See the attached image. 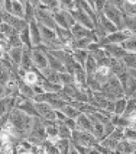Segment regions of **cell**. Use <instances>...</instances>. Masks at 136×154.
Returning a JSON list of instances; mask_svg holds the SVG:
<instances>
[{
    "instance_id": "d4e9b609",
    "label": "cell",
    "mask_w": 136,
    "mask_h": 154,
    "mask_svg": "<svg viewBox=\"0 0 136 154\" xmlns=\"http://www.w3.org/2000/svg\"><path fill=\"white\" fill-rule=\"evenodd\" d=\"M12 15L25 17V3H22L19 0H12Z\"/></svg>"
},
{
    "instance_id": "e575fe53",
    "label": "cell",
    "mask_w": 136,
    "mask_h": 154,
    "mask_svg": "<svg viewBox=\"0 0 136 154\" xmlns=\"http://www.w3.org/2000/svg\"><path fill=\"white\" fill-rule=\"evenodd\" d=\"M19 36H20V41H22V44H23L25 47L34 48L32 39H31V31H29V26H28L26 29H23V31H20V32H19Z\"/></svg>"
},
{
    "instance_id": "74e56055",
    "label": "cell",
    "mask_w": 136,
    "mask_h": 154,
    "mask_svg": "<svg viewBox=\"0 0 136 154\" xmlns=\"http://www.w3.org/2000/svg\"><path fill=\"white\" fill-rule=\"evenodd\" d=\"M125 28L129 29L133 35H136V16L125 15Z\"/></svg>"
},
{
    "instance_id": "b9f144b4",
    "label": "cell",
    "mask_w": 136,
    "mask_h": 154,
    "mask_svg": "<svg viewBox=\"0 0 136 154\" xmlns=\"http://www.w3.org/2000/svg\"><path fill=\"white\" fill-rule=\"evenodd\" d=\"M39 6H43V8H48L51 9L52 12L54 10H58L61 9V5H60V0H39Z\"/></svg>"
},
{
    "instance_id": "4316f807",
    "label": "cell",
    "mask_w": 136,
    "mask_h": 154,
    "mask_svg": "<svg viewBox=\"0 0 136 154\" xmlns=\"http://www.w3.org/2000/svg\"><path fill=\"white\" fill-rule=\"evenodd\" d=\"M93 135L99 141H102L107 137L106 135V131H104V124L103 122H93Z\"/></svg>"
},
{
    "instance_id": "ab89813d",
    "label": "cell",
    "mask_w": 136,
    "mask_h": 154,
    "mask_svg": "<svg viewBox=\"0 0 136 154\" xmlns=\"http://www.w3.org/2000/svg\"><path fill=\"white\" fill-rule=\"evenodd\" d=\"M0 34L1 35H4L6 38L7 36H10V35H15V34H19L16 29L13 28L12 25H9L7 22H3L1 25H0Z\"/></svg>"
},
{
    "instance_id": "836d02e7",
    "label": "cell",
    "mask_w": 136,
    "mask_h": 154,
    "mask_svg": "<svg viewBox=\"0 0 136 154\" xmlns=\"http://www.w3.org/2000/svg\"><path fill=\"white\" fill-rule=\"evenodd\" d=\"M41 147L43 148V153H49V154H54V153H60V150H58V147L55 144V141H51V140H45Z\"/></svg>"
},
{
    "instance_id": "44dd1931",
    "label": "cell",
    "mask_w": 136,
    "mask_h": 154,
    "mask_svg": "<svg viewBox=\"0 0 136 154\" xmlns=\"http://www.w3.org/2000/svg\"><path fill=\"white\" fill-rule=\"evenodd\" d=\"M48 67L57 70L58 73H61V71H67V69H65V64H64L61 60H58L57 57H54L52 54H49V52H48Z\"/></svg>"
},
{
    "instance_id": "277c9868",
    "label": "cell",
    "mask_w": 136,
    "mask_h": 154,
    "mask_svg": "<svg viewBox=\"0 0 136 154\" xmlns=\"http://www.w3.org/2000/svg\"><path fill=\"white\" fill-rule=\"evenodd\" d=\"M71 141H72L74 144L84 146V147H90V148H93V147L99 143V140L93 135V132H90V131H84V129H78V128L72 131Z\"/></svg>"
},
{
    "instance_id": "f35d334b",
    "label": "cell",
    "mask_w": 136,
    "mask_h": 154,
    "mask_svg": "<svg viewBox=\"0 0 136 154\" xmlns=\"http://www.w3.org/2000/svg\"><path fill=\"white\" fill-rule=\"evenodd\" d=\"M60 83L62 86L75 83V80H74V74H71V73H68V71H61L60 73Z\"/></svg>"
},
{
    "instance_id": "c3c4849f",
    "label": "cell",
    "mask_w": 136,
    "mask_h": 154,
    "mask_svg": "<svg viewBox=\"0 0 136 154\" xmlns=\"http://www.w3.org/2000/svg\"><path fill=\"white\" fill-rule=\"evenodd\" d=\"M4 12V0H0V15Z\"/></svg>"
},
{
    "instance_id": "ffe728a7",
    "label": "cell",
    "mask_w": 136,
    "mask_h": 154,
    "mask_svg": "<svg viewBox=\"0 0 136 154\" xmlns=\"http://www.w3.org/2000/svg\"><path fill=\"white\" fill-rule=\"evenodd\" d=\"M74 80H75V85H78L80 87H88L87 86V73H85L84 67H78V69L74 71Z\"/></svg>"
},
{
    "instance_id": "30bf717a",
    "label": "cell",
    "mask_w": 136,
    "mask_h": 154,
    "mask_svg": "<svg viewBox=\"0 0 136 154\" xmlns=\"http://www.w3.org/2000/svg\"><path fill=\"white\" fill-rule=\"evenodd\" d=\"M35 108H36V111H38L41 118L49 121H57V111L48 102H35Z\"/></svg>"
},
{
    "instance_id": "8fae6325",
    "label": "cell",
    "mask_w": 136,
    "mask_h": 154,
    "mask_svg": "<svg viewBox=\"0 0 136 154\" xmlns=\"http://www.w3.org/2000/svg\"><path fill=\"white\" fill-rule=\"evenodd\" d=\"M103 48L106 50V52L110 55L111 58H123V55L126 54V50L123 48V45L122 44H104L102 45Z\"/></svg>"
},
{
    "instance_id": "5b68a950",
    "label": "cell",
    "mask_w": 136,
    "mask_h": 154,
    "mask_svg": "<svg viewBox=\"0 0 136 154\" xmlns=\"http://www.w3.org/2000/svg\"><path fill=\"white\" fill-rule=\"evenodd\" d=\"M103 13L109 17L119 29H123V28H125V15H126V13L120 8L107 3V5L104 6V9H103Z\"/></svg>"
},
{
    "instance_id": "f907efd6",
    "label": "cell",
    "mask_w": 136,
    "mask_h": 154,
    "mask_svg": "<svg viewBox=\"0 0 136 154\" xmlns=\"http://www.w3.org/2000/svg\"><path fill=\"white\" fill-rule=\"evenodd\" d=\"M19 2H22V3H26V2H28V0H19Z\"/></svg>"
},
{
    "instance_id": "6da1fadb",
    "label": "cell",
    "mask_w": 136,
    "mask_h": 154,
    "mask_svg": "<svg viewBox=\"0 0 136 154\" xmlns=\"http://www.w3.org/2000/svg\"><path fill=\"white\" fill-rule=\"evenodd\" d=\"M34 119L35 116L28 115L26 112L20 111L19 108L12 109V112L9 113V121L13 125V134L12 135L20 138V140L28 138L31 129H32V125H34Z\"/></svg>"
},
{
    "instance_id": "2e32d148",
    "label": "cell",
    "mask_w": 136,
    "mask_h": 154,
    "mask_svg": "<svg viewBox=\"0 0 136 154\" xmlns=\"http://www.w3.org/2000/svg\"><path fill=\"white\" fill-rule=\"evenodd\" d=\"M77 128L93 132V121L90 119V116H88L87 113L81 112V113L77 116Z\"/></svg>"
},
{
    "instance_id": "3957f363",
    "label": "cell",
    "mask_w": 136,
    "mask_h": 154,
    "mask_svg": "<svg viewBox=\"0 0 136 154\" xmlns=\"http://www.w3.org/2000/svg\"><path fill=\"white\" fill-rule=\"evenodd\" d=\"M28 140L35 146H41L46 140V129H45V125H43L41 116H35L34 125H32L29 135H28Z\"/></svg>"
},
{
    "instance_id": "4fadbf2b",
    "label": "cell",
    "mask_w": 136,
    "mask_h": 154,
    "mask_svg": "<svg viewBox=\"0 0 136 154\" xmlns=\"http://www.w3.org/2000/svg\"><path fill=\"white\" fill-rule=\"evenodd\" d=\"M116 153H125V154L136 153V141H129L126 138L120 140L117 147H116Z\"/></svg>"
},
{
    "instance_id": "1f68e13d",
    "label": "cell",
    "mask_w": 136,
    "mask_h": 154,
    "mask_svg": "<svg viewBox=\"0 0 136 154\" xmlns=\"http://www.w3.org/2000/svg\"><path fill=\"white\" fill-rule=\"evenodd\" d=\"M123 63L126 66V69H136V52H128L123 55Z\"/></svg>"
},
{
    "instance_id": "d590c367",
    "label": "cell",
    "mask_w": 136,
    "mask_h": 154,
    "mask_svg": "<svg viewBox=\"0 0 136 154\" xmlns=\"http://www.w3.org/2000/svg\"><path fill=\"white\" fill-rule=\"evenodd\" d=\"M126 102H128V97H119L114 100V113L116 115H123L125 113V108H126Z\"/></svg>"
},
{
    "instance_id": "ba28073f",
    "label": "cell",
    "mask_w": 136,
    "mask_h": 154,
    "mask_svg": "<svg viewBox=\"0 0 136 154\" xmlns=\"http://www.w3.org/2000/svg\"><path fill=\"white\" fill-rule=\"evenodd\" d=\"M54 17H55V22L58 26H62V28H67V29H71V26L75 23V19L74 16L65 10V9H58V10H54Z\"/></svg>"
},
{
    "instance_id": "681fc988",
    "label": "cell",
    "mask_w": 136,
    "mask_h": 154,
    "mask_svg": "<svg viewBox=\"0 0 136 154\" xmlns=\"http://www.w3.org/2000/svg\"><path fill=\"white\" fill-rule=\"evenodd\" d=\"M1 23H3V17L0 16V25H1Z\"/></svg>"
},
{
    "instance_id": "816d5d0a",
    "label": "cell",
    "mask_w": 136,
    "mask_h": 154,
    "mask_svg": "<svg viewBox=\"0 0 136 154\" xmlns=\"http://www.w3.org/2000/svg\"><path fill=\"white\" fill-rule=\"evenodd\" d=\"M0 64H1V57H0Z\"/></svg>"
},
{
    "instance_id": "4dcf8cb0",
    "label": "cell",
    "mask_w": 136,
    "mask_h": 154,
    "mask_svg": "<svg viewBox=\"0 0 136 154\" xmlns=\"http://www.w3.org/2000/svg\"><path fill=\"white\" fill-rule=\"evenodd\" d=\"M61 111L64 112V113H65V116H68V118H77V116L81 113L80 109H77L75 106H74L72 103H69V102H68L67 105L61 109Z\"/></svg>"
},
{
    "instance_id": "484cf974",
    "label": "cell",
    "mask_w": 136,
    "mask_h": 154,
    "mask_svg": "<svg viewBox=\"0 0 136 154\" xmlns=\"http://www.w3.org/2000/svg\"><path fill=\"white\" fill-rule=\"evenodd\" d=\"M57 127H58V135H60V138H68V140H71L72 131L65 125L64 121H57Z\"/></svg>"
},
{
    "instance_id": "f1b7e54d",
    "label": "cell",
    "mask_w": 136,
    "mask_h": 154,
    "mask_svg": "<svg viewBox=\"0 0 136 154\" xmlns=\"http://www.w3.org/2000/svg\"><path fill=\"white\" fill-rule=\"evenodd\" d=\"M25 19L29 23L32 20H36V8L31 2H26L25 3Z\"/></svg>"
},
{
    "instance_id": "52a82bcc",
    "label": "cell",
    "mask_w": 136,
    "mask_h": 154,
    "mask_svg": "<svg viewBox=\"0 0 136 154\" xmlns=\"http://www.w3.org/2000/svg\"><path fill=\"white\" fill-rule=\"evenodd\" d=\"M36 22L42 23L45 26H49L52 29H55V26H57L55 17H54V12L51 9L43 8V6H38L36 8Z\"/></svg>"
},
{
    "instance_id": "603a6c76",
    "label": "cell",
    "mask_w": 136,
    "mask_h": 154,
    "mask_svg": "<svg viewBox=\"0 0 136 154\" xmlns=\"http://www.w3.org/2000/svg\"><path fill=\"white\" fill-rule=\"evenodd\" d=\"M22 52H23V47H13L7 51L10 60L13 61L16 66H20V60H22Z\"/></svg>"
},
{
    "instance_id": "7c38bea8",
    "label": "cell",
    "mask_w": 136,
    "mask_h": 154,
    "mask_svg": "<svg viewBox=\"0 0 136 154\" xmlns=\"http://www.w3.org/2000/svg\"><path fill=\"white\" fill-rule=\"evenodd\" d=\"M29 31H31V39H32V45L38 47L42 44V36H41V28L36 20H32L29 23Z\"/></svg>"
},
{
    "instance_id": "8992f818",
    "label": "cell",
    "mask_w": 136,
    "mask_h": 154,
    "mask_svg": "<svg viewBox=\"0 0 136 154\" xmlns=\"http://www.w3.org/2000/svg\"><path fill=\"white\" fill-rule=\"evenodd\" d=\"M32 60H34V67L38 70L48 67V51L43 44L32 48Z\"/></svg>"
},
{
    "instance_id": "9c48e42d",
    "label": "cell",
    "mask_w": 136,
    "mask_h": 154,
    "mask_svg": "<svg viewBox=\"0 0 136 154\" xmlns=\"http://www.w3.org/2000/svg\"><path fill=\"white\" fill-rule=\"evenodd\" d=\"M132 32L129 31V29H126V28H123V29H119V31H116V32H113V34H109L104 39H100L99 42L102 44V45H104V44H123L128 38H130L132 36Z\"/></svg>"
},
{
    "instance_id": "7402d4cb",
    "label": "cell",
    "mask_w": 136,
    "mask_h": 154,
    "mask_svg": "<svg viewBox=\"0 0 136 154\" xmlns=\"http://www.w3.org/2000/svg\"><path fill=\"white\" fill-rule=\"evenodd\" d=\"M84 70L85 73H87V77H91L96 74V71H97V67H99V64H97V61L94 60L91 55H88V58H87V61L84 63Z\"/></svg>"
},
{
    "instance_id": "8d00e7d4",
    "label": "cell",
    "mask_w": 136,
    "mask_h": 154,
    "mask_svg": "<svg viewBox=\"0 0 136 154\" xmlns=\"http://www.w3.org/2000/svg\"><path fill=\"white\" fill-rule=\"evenodd\" d=\"M10 79H12V71H10L7 67H4V66L0 64V85L6 86Z\"/></svg>"
},
{
    "instance_id": "bcb514c9",
    "label": "cell",
    "mask_w": 136,
    "mask_h": 154,
    "mask_svg": "<svg viewBox=\"0 0 136 154\" xmlns=\"http://www.w3.org/2000/svg\"><path fill=\"white\" fill-rule=\"evenodd\" d=\"M107 3H110L113 6H117V8H123V5H125V0H107Z\"/></svg>"
},
{
    "instance_id": "ac0fdd59",
    "label": "cell",
    "mask_w": 136,
    "mask_h": 154,
    "mask_svg": "<svg viewBox=\"0 0 136 154\" xmlns=\"http://www.w3.org/2000/svg\"><path fill=\"white\" fill-rule=\"evenodd\" d=\"M111 74H113V71H111L110 66H106V64H104V66H99V67H97V71H96L94 77H96V79L103 85Z\"/></svg>"
},
{
    "instance_id": "e0dca14e",
    "label": "cell",
    "mask_w": 136,
    "mask_h": 154,
    "mask_svg": "<svg viewBox=\"0 0 136 154\" xmlns=\"http://www.w3.org/2000/svg\"><path fill=\"white\" fill-rule=\"evenodd\" d=\"M20 67L25 70L34 69V60H32V48L23 45V52H22V60H20Z\"/></svg>"
},
{
    "instance_id": "7bdbcfd3",
    "label": "cell",
    "mask_w": 136,
    "mask_h": 154,
    "mask_svg": "<svg viewBox=\"0 0 136 154\" xmlns=\"http://www.w3.org/2000/svg\"><path fill=\"white\" fill-rule=\"evenodd\" d=\"M123 138H126L129 141H136V128L135 127H126L125 128V134H123Z\"/></svg>"
},
{
    "instance_id": "ee69618b",
    "label": "cell",
    "mask_w": 136,
    "mask_h": 154,
    "mask_svg": "<svg viewBox=\"0 0 136 154\" xmlns=\"http://www.w3.org/2000/svg\"><path fill=\"white\" fill-rule=\"evenodd\" d=\"M7 41H9L10 48H13V47H23V44H22V41H20V36H19V34H15V35H10V36H7Z\"/></svg>"
},
{
    "instance_id": "cb8c5ba5",
    "label": "cell",
    "mask_w": 136,
    "mask_h": 154,
    "mask_svg": "<svg viewBox=\"0 0 136 154\" xmlns=\"http://www.w3.org/2000/svg\"><path fill=\"white\" fill-rule=\"evenodd\" d=\"M91 42H93L91 38H80V39H74L71 47H72V51L74 50H88Z\"/></svg>"
},
{
    "instance_id": "60d3db41",
    "label": "cell",
    "mask_w": 136,
    "mask_h": 154,
    "mask_svg": "<svg viewBox=\"0 0 136 154\" xmlns=\"http://www.w3.org/2000/svg\"><path fill=\"white\" fill-rule=\"evenodd\" d=\"M122 45H123V48L128 52H136V35H132Z\"/></svg>"
},
{
    "instance_id": "83f0119b",
    "label": "cell",
    "mask_w": 136,
    "mask_h": 154,
    "mask_svg": "<svg viewBox=\"0 0 136 154\" xmlns=\"http://www.w3.org/2000/svg\"><path fill=\"white\" fill-rule=\"evenodd\" d=\"M71 54H72L74 60H75L78 64L84 66V63L87 61L88 55H90V51H88V50H74V51L71 52Z\"/></svg>"
},
{
    "instance_id": "f6af8a7d",
    "label": "cell",
    "mask_w": 136,
    "mask_h": 154,
    "mask_svg": "<svg viewBox=\"0 0 136 154\" xmlns=\"http://www.w3.org/2000/svg\"><path fill=\"white\" fill-rule=\"evenodd\" d=\"M64 122H65V125H67L71 131L77 129V118H68V116H67V118L64 119Z\"/></svg>"
},
{
    "instance_id": "f546056e",
    "label": "cell",
    "mask_w": 136,
    "mask_h": 154,
    "mask_svg": "<svg viewBox=\"0 0 136 154\" xmlns=\"http://www.w3.org/2000/svg\"><path fill=\"white\" fill-rule=\"evenodd\" d=\"M55 144H57V147H58V150H60L61 154H68L69 153L71 140H68V138H58V140L55 141Z\"/></svg>"
},
{
    "instance_id": "5bb4252c",
    "label": "cell",
    "mask_w": 136,
    "mask_h": 154,
    "mask_svg": "<svg viewBox=\"0 0 136 154\" xmlns=\"http://www.w3.org/2000/svg\"><path fill=\"white\" fill-rule=\"evenodd\" d=\"M123 89H125V96L128 99L129 97H136V77L129 74L126 82L123 83Z\"/></svg>"
},
{
    "instance_id": "7a4b0ae2",
    "label": "cell",
    "mask_w": 136,
    "mask_h": 154,
    "mask_svg": "<svg viewBox=\"0 0 136 154\" xmlns=\"http://www.w3.org/2000/svg\"><path fill=\"white\" fill-rule=\"evenodd\" d=\"M107 99L116 100L119 97H125V89L123 85L119 80V77L116 74H111L104 83L102 85V90H100Z\"/></svg>"
},
{
    "instance_id": "d6986e66",
    "label": "cell",
    "mask_w": 136,
    "mask_h": 154,
    "mask_svg": "<svg viewBox=\"0 0 136 154\" xmlns=\"http://www.w3.org/2000/svg\"><path fill=\"white\" fill-rule=\"evenodd\" d=\"M41 71V77H43L45 80H49L54 83H60V73L57 70L51 69V67H45V69L39 70Z\"/></svg>"
},
{
    "instance_id": "7dc6e473",
    "label": "cell",
    "mask_w": 136,
    "mask_h": 154,
    "mask_svg": "<svg viewBox=\"0 0 136 154\" xmlns=\"http://www.w3.org/2000/svg\"><path fill=\"white\" fill-rule=\"evenodd\" d=\"M4 96H6V87H4V85H0V99Z\"/></svg>"
},
{
    "instance_id": "d6a6232c",
    "label": "cell",
    "mask_w": 136,
    "mask_h": 154,
    "mask_svg": "<svg viewBox=\"0 0 136 154\" xmlns=\"http://www.w3.org/2000/svg\"><path fill=\"white\" fill-rule=\"evenodd\" d=\"M99 143H102L103 146H106L111 153H116V147H117V144H119V140H116V138L111 137V135H107L104 140L99 141Z\"/></svg>"
},
{
    "instance_id": "9a60e30c",
    "label": "cell",
    "mask_w": 136,
    "mask_h": 154,
    "mask_svg": "<svg viewBox=\"0 0 136 154\" xmlns=\"http://www.w3.org/2000/svg\"><path fill=\"white\" fill-rule=\"evenodd\" d=\"M97 23H99L100 26H103V28L107 31V34H113V32L119 31V28L114 25V23H113L110 19L103 13V12L102 13H99V16H97Z\"/></svg>"
}]
</instances>
